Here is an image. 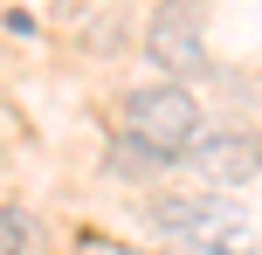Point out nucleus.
<instances>
[{"mask_svg": "<svg viewBox=\"0 0 262 255\" xmlns=\"http://www.w3.org/2000/svg\"><path fill=\"white\" fill-rule=\"evenodd\" d=\"M111 173L145 179V173H166V159H159V152H145V145H131V138H118V145H111Z\"/></svg>", "mask_w": 262, "mask_h": 255, "instance_id": "nucleus-5", "label": "nucleus"}, {"mask_svg": "<svg viewBox=\"0 0 262 255\" xmlns=\"http://www.w3.org/2000/svg\"><path fill=\"white\" fill-rule=\"evenodd\" d=\"M118 124L131 145L159 152L166 166H180V152L200 138V97L186 83H138L118 97Z\"/></svg>", "mask_w": 262, "mask_h": 255, "instance_id": "nucleus-2", "label": "nucleus"}, {"mask_svg": "<svg viewBox=\"0 0 262 255\" xmlns=\"http://www.w3.org/2000/svg\"><path fill=\"white\" fill-rule=\"evenodd\" d=\"M28 248H35V228H28V214L0 200V255H28Z\"/></svg>", "mask_w": 262, "mask_h": 255, "instance_id": "nucleus-6", "label": "nucleus"}, {"mask_svg": "<svg viewBox=\"0 0 262 255\" xmlns=\"http://www.w3.org/2000/svg\"><path fill=\"white\" fill-rule=\"evenodd\" d=\"M145 221L186 255H255V214L228 193H159Z\"/></svg>", "mask_w": 262, "mask_h": 255, "instance_id": "nucleus-1", "label": "nucleus"}, {"mask_svg": "<svg viewBox=\"0 0 262 255\" xmlns=\"http://www.w3.org/2000/svg\"><path fill=\"white\" fill-rule=\"evenodd\" d=\"M145 62L159 69V83H186L207 69V7L200 0H166V7L145 21Z\"/></svg>", "mask_w": 262, "mask_h": 255, "instance_id": "nucleus-3", "label": "nucleus"}, {"mask_svg": "<svg viewBox=\"0 0 262 255\" xmlns=\"http://www.w3.org/2000/svg\"><path fill=\"white\" fill-rule=\"evenodd\" d=\"M83 255H145V248H124V242H104V235H83Z\"/></svg>", "mask_w": 262, "mask_h": 255, "instance_id": "nucleus-7", "label": "nucleus"}, {"mask_svg": "<svg viewBox=\"0 0 262 255\" xmlns=\"http://www.w3.org/2000/svg\"><path fill=\"white\" fill-rule=\"evenodd\" d=\"M180 159L193 166V179L207 193H228V200H235V193L255 187V131L249 124H242V131H200Z\"/></svg>", "mask_w": 262, "mask_h": 255, "instance_id": "nucleus-4", "label": "nucleus"}]
</instances>
